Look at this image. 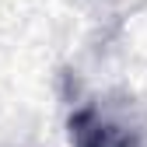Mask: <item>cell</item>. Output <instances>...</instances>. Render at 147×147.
<instances>
[{
  "label": "cell",
  "instance_id": "cell-1",
  "mask_svg": "<svg viewBox=\"0 0 147 147\" xmlns=\"http://www.w3.org/2000/svg\"><path fill=\"white\" fill-rule=\"evenodd\" d=\"M70 140L74 147H140L137 130L116 123L112 116H105L98 105H84L70 116Z\"/></svg>",
  "mask_w": 147,
  "mask_h": 147
}]
</instances>
